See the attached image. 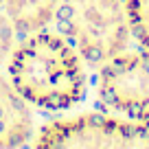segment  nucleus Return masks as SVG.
Listing matches in <instances>:
<instances>
[{
	"mask_svg": "<svg viewBox=\"0 0 149 149\" xmlns=\"http://www.w3.org/2000/svg\"><path fill=\"white\" fill-rule=\"evenodd\" d=\"M33 138V112L29 101L0 74V147H22Z\"/></svg>",
	"mask_w": 149,
	"mask_h": 149,
	"instance_id": "39448f33",
	"label": "nucleus"
},
{
	"mask_svg": "<svg viewBox=\"0 0 149 149\" xmlns=\"http://www.w3.org/2000/svg\"><path fill=\"white\" fill-rule=\"evenodd\" d=\"M97 97L107 110L149 130V51L121 53L103 64Z\"/></svg>",
	"mask_w": 149,
	"mask_h": 149,
	"instance_id": "20e7f679",
	"label": "nucleus"
},
{
	"mask_svg": "<svg viewBox=\"0 0 149 149\" xmlns=\"http://www.w3.org/2000/svg\"><path fill=\"white\" fill-rule=\"evenodd\" d=\"M2 2H5V0H0V7H2Z\"/></svg>",
	"mask_w": 149,
	"mask_h": 149,
	"instance_id": "1a4fd4ad",
	"label": "nucleus"
},
{
	"mask_svg": "<svg viewBox=\"0 0 149 149\" xmlns=\"http://www.w3.org/2000/svg\"><path fill=\"white\" fill-rule=\"evenodd\" d=\"M9 81L31 105L68 110L86 94V61L59 33L26 35L7 59Z\"/></svg>",
	"mask_w": 149,
	"mask_h": 149,
	"instance_id": "f257e3e1",
	"label": "nucleus"
},
{
	"mask_svg": "<svg viewBox=\"0 0 149 149\" xmlns=\"http://www.w3.org/2000/svg\"><path fill=\"white\" fill-rule=\"evenodd\" d=\"M37 149H149V130L101 112L51 121L33 136Z\"/></svg>",
	"mask_w": 149,
	"mask_h": 149,
	"instance_id": "7ed1b4c3",
	"label": "nucleus"
},
{
	"mask_svg": "<svg viewBox=\"0 0 149 149\" xmlns=\"http://www.w3.org/2000/svg\"><path fill=\"white\" fill-rule=\"evenodd\" d=\"M130 33L136 42L149 51V0H123Z\"/></svg>",
	"mask_w": 149,
	"mask_h": 149,
	"instance_id": "0eeeda50",
	"label": "nucleus"
},
{
	"mask_svg": "<svg viewBox=\"0 0 149 149\" xmlns=\"http://www.w3.org/2000/svg\"><path fill=\"white\" fill-rule=\"evenodd\" d=\"M53 22L81 59L99 68L125 53L132 37L123 0H61Z\"/></svg>",
	"mask_w": 149,
	"mask_h": 149,
	"instance_id": "f03ea898",
	"label": "nucleus"
},
{
	"mask_svg": "<svg viewBox=\"0 0 149 149\" xmlns=\"http://www.w3.org/2000/svg\"><path fill=\"white\" fill-rule=\"evenodd\" d=\"M15 29L5 11H0V66L9 59V55L15 48Z\"/></svg>",
	"mask_w": 149,
	"mask_h": 149,
	"instance_id": "6e6552de",
	"label": "nucleus"
},
{
	"mask_svg": "<svg viewBox=\"0 0 149 149\" xmlns=\"http://www.w3.org/2000/svg\"><path fill=\"white\" fill-rule=\"evenodd\" d=\"M59 2L61 0H5L2 7L15 33L26 37L37 31H44L53 22Z\"/></svg>",
	"mask_w": 149,
	"mask_h": 149,
	"instance_id": "423d86ee",
	"label": "nucleus"
}]
</instances>
